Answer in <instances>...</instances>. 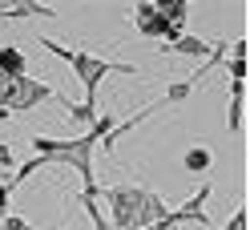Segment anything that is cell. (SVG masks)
Segmentation results:
<instances>
[{"label":"cell","instance_id":"cell-1","mask_svg":"<svg viewBox=\"0 0 250 230\" xmlns=\"http://www.w3.org/2000/svg\"><path fill=\"white\" fill-rule=\"evenodd\" d=\"M206 162H210V153H206V149H190V158H186V166H190V170H202Z\"/></svg>","mask_w":250,"mask_h":230}]
</instances>
